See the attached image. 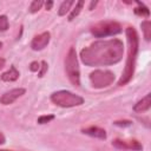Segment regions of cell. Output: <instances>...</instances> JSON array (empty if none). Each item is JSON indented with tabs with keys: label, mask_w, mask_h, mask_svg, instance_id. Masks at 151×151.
Listing matches in <instances>:
<instances>
[{
	"label": "cell",
	"mask_w": 151,
	"mask_h": 151,
	"mask_svg": "<svg viewBox=\"0 0 151 151\" xmlns=\"http://www.w3.org/2000/svg\"><path fill=\"white\" fill-rule=\"evenodd\" d=\"M124 45L119 39L99 40L85 47L80 52L81 61L91 67L110 66L119 63L123 58Z\"/></svg>",
	"instance_id": "1"
},
{
	"label": "cell",
	"mask_w": 151,
	"mask_h": 151,
	"mask_svg": "<svg viewBox=\"0 0 151 151\" xmlns=\"http://www.w3.org/2000/svg\"><path fill=\"white\" fill-rule=\"evenodd\" d=\"M126 39H127V59L125 64V68L123 71V74L120 79L118 80V85L123 86L127 84L134 73V67H136V60H137V54H138V47H139V38L138 33L133 27H127L126 28Z\"/></svg>",
	"instance_id": "2"
},
{
	"label": "cell",
	"mask_w": 151,
	"mask_h": 151,
	"mask_svg": "<svg viewBox=\"0 0 151 151\" xmlns=\"http://www.w3.org/2000/svg\"><path fill=\"white\" fill-rule=\"evenodd\" d=\"M65 71L71 84L74 86H80V68L74 47H71L67 52L65 58Z\"/></svg>",
	"instance_id": "3"
},
{
	"label": "cell",
	"mask_w": 151,
	"mask_h": 151,
	"mask_svg": "<svg viewBox=\"0 0 151 151\" xmlns=\"http://www.w3.org/2000/svg\"><path fill=\"white\" fill-rule=\"evenodd\" d=\"M51 100L53 104H55L57 106L60 107H74V106H79L84 103V99L70 91L66 90H60L57 92H53L51 94Z\"/></svg>",
	"instance_id": "4"
},
{
	"label": "cell",
	"mask_w": 151,
	"mask_h": 151,
	"mask_svg": "<svg viewBox=\"0 0 151 151\" xmlns=\"http://www.w3.org/2000/svg\"><path fill=\"white\" fill-rule=\"evenodd\" d=\"M122 32V26L119 22L113 20H105L97 22L91 27V33L96 38H106L110 35H116Z\"/></svg>",
	"instance_id": "5"
},
{
	"label": "cell",
	"mask_w": 151,
	"mask_h": 151,
	"mask_svg": "<svg viewBox=\"0 0 151 151\" xmlns=\"http://www.w3.org/2000/svg\"><path fill=\"white\" fill-rule=\"evenodd\" d=\"M90 80L93 87L104 88L110 86L114 80V74L107 70H96L90 74Z\"/></svg>",
	"instance_id": "6"
},
{
	"label": "cell",
	"mask_w": 151,
	"mask_h": 151,
	"mask_svg": "<svg viewBox=\"0 0 151 151\" xmlns=\"http://www.w3.org/2000/svg\"><path fill=\"white\" fill-rule=\"evenodd\" d=\"M112 145L119 150H132V151H140L143 150V145L134 139H114Z\"/></svg>",
	"instance_id": "7"
},
{
	"label": "cell",
	"mask_w": 151,
	"mask_h": 151,
	"mask_svg": "<svg viewBox=\"0 0 151 151\" xmlns=\"http://www.w3.org/2000/svg\"><path fill=\"white\" fill-rule=\"evenodd\" d=\"M50 40H51L50 32H42L33 38V40L31 41V47L33 51H41L48 45Z\"/></svg>",
	"instance_id": "8"
},
{
	"label": "cell",
	"mask_w": 151,
	"mask_h": 151,
	"mask_svg": "<svg viewBox=\"0 0 151 151\" xmlns=\"http://www.w3.org/2000/svg\"><path fill=\"white\" fill-rule=\"evenodd\" d=\"M26 90L22 88V87H19V88H13L6 93H4L0 98V103L4 104V105H9L12 103H14L18 98H20L22 94H25Z\"/></svg>",
	"instance_id": "9"
},
{
	"label": "cell",
	"mask_w": 151,
	"mask_h": 151,
	"mask_svg": "<svg viewBox=\"0 0 151 151\" xmlns=\"http://www.w3.org/2000/svg\"><path fill=\"white\" fill-rule=\"evenodd\" d=\"M83 133L87 134V136H91L93 138H98V139H106V131L101 127H98V126H88V127H85L81 130Z\"/></svg>",
	"instance_id": "10"
},
{
	"label": "cell",
	"mask_w": 151,
	"mask_h": 151,
	"mask_svg": "<svg viewBox=\"0 0 151 151\" xmlns=\"http://www.w3.org/2000/svg\"><path fill=\"white\" fill-rule=\"evenodd\" d=\"M151 106V94L147 93L144 98H142V100H139L134 106H133V111L134 112H138V113H142V112H145L150 109Z\"/></svg>",
	"instance_id": "11"
},
{
	"label": "cell",
	"mask_w": 151,
	"mask_h": 151,
	"mask_svg": "<svg viewBox=\"0 0 151 151\" xmlns=\"http://www.w3.org/2000/svg\"><path fill=\"white\" fill-rule=\"evenodd\" d=\"M19 76H20L19 71L15 68V66L12 65L8 71H6L5 73L1 74V79H2L4 81H15V80L19 78Z\"/></svg>",
	"instance_id": "12"
},
{
	"label": "cell",
	"mask_w": 151,
	"mask_h": 151,
	"mask_svg": "<svg viewBox=\"0 0 151 151\" xmlns=\"http://www.w3.org/2000/svg\"><path fill=\"white\" fill-rule=\"evenodd\" d=\"M140 27H142V31H143L145 40L150 41V39H151V22L149 20H144L140 24Z\"/></svg>",
	"instance_id": "13"
},
{
	"label": "cell",
	"mask_w": 151,
	"mask_h": 151,
	"mask_svg": "<svg viewBox=\"0 0 151 151\" xmlns=\"http://www.w3.org/2000/svg\"><path fill=\"white\" fill-rule=\"evenodd\" d=\"M73 4H74V1H73V0H66V1H63V2H61V5H60V7H59L58 14H59L60 17L66 15V13H67V12H70L71 6H72Z\"/></svg>",
	"instance_id": "14"
},
{
	"label": "cell",
	"mask_w": 151,
	"mask_h": 151,
	"mask_svg": "<svg viewBox=\"0 0 151 151\" xmlns=\"http://www.w3.org/2000/svg\"><path fill=\"white\" fill-rule=\"evenodd\" d=\"M84 1L83 0H79V1H77L76 2V6H74V8L71 11V13H70V15H68V20L70 21H72L76 17H78V14L80 13V11L83 9V7H84Z\"/></svg>",
	"instance_id": "15"
},
{
	"label": "cell",
	"mask_w": 151,
	"mask_h": 151,
	"mask_svg": "<svg viewBox=\"0 0 151 151\" xmlns=\"http://www.w3.org/2000/svg\"><path fill=\"white\" fill-rule=\"evenodd\" d=\"M137 5H138V7H136L134 8V13L137 14V15H140V17H149V14H150V12H149V9H147V7H145L144 6V4H142V2H139V1H137Z\"/></svg>",
	"instance_id": "16"
},
{
	"label": "cell",
	"mask_w": 151,
	"mask_h": 151,
	"mask_svg": "<svg viewBox=\"0 0 151 151\" xmlns=\"http://www.w3.org/2000/svg\"><path fill=\"white\" fill-rule=\"evenodd\" d=\"M42 5H44V1H41V0H34V1H32L31 5H29V12L31 13H37L42 7Z\"/></svg>",
	"instance_id": "17"
},
{
	"label": "cell",
	"mask_w": 151,
	"mask_h": 151,
	"mask_svg": "<svg viewBox=\"0 0 151 151\" xmlns=\"http://www.w3.org/2000/svg\"><path fill=\"white\" fill-rule=\"evenodd\" d=\"M8 29V19L6 15H0V32Z\"/></svg>",
	"instance_id": "18"
},
{
	"label": "cell",
	"mask_w": 151,
	"mask_h": 151,
	"mask_svg": "<svg viewBox=\"0 0 151 151\" xmlns=\"http://www.w3.org/2000/svg\"><path fill=\"white\" fill-rule=\"evenodd\" d=\"M53 119H54L53 114H44V116H40L38 118V124H46V123H50Z\"/></svg>",
	"instance_id": "19"
},
{
	"label": "cell",
	"mask_w": 151,
	"mask_h": 151,
	"mask_svg": "<svg viewBox=\"0 0 151 151\" xmlns=\"http://www.w3.org/2000/svg\"><path fill=\"white\" fill-rule=\"evenodd\" d=\"M40 65H41V66H40V68H41V70L39 71L38 76H39V77H44L45 72H46V71H47V68H48V65H47V63H46V61H41V63H40Z\"/></svg>",
	"instance_id": "20"
},
{
	"label": "cell",
	"mask_w": 151,
	"mask_h": 151,
	"mask_svg": "<svg viewBox=\"0 0 151 151\" xmlns=\"http://www.w3.org/2000/svg\"><path fill=\"white\" fill-rule=\"evenodd\" d=\"M39 68H40V64H39L38 61H32V63H31V65H29V70H31L32 72H38Z\"/></svg>",
	"instance_id": "21"
},
{
	"label": "cell",
	"mask_w": 151,
	"mask_h": 151,
	"mask_svg": "<svg viewBox=\"0 0 151 151\" xmlns=\"http://www.w3.org/2000/svg\"><path fill=\"white\" fill-rule=\"evenodd\" d=\"M114 125H117V126H130L131 122L130 120H117V122H114Z\"/></svg>",
	"instance_id": "22"
},
{
	"label": "cell",
	"mask_w": 151,
	"mask_h": 151,
	"mask_svg": "<svg viewBox=\"0 0 151 151\" xmlns=\"http://www.w3.org/2000/svg\"><path fill=\"white\" fill-rule=\"evenodd\" d=\"M52 6H53V1H47V2H45V8H46L47 11H50V9L52 8Z\"/></svg>",
	"instance_id": "23"
},
{
	"label": "cell",
	"mask_w": 151,
	"mask_h": 151,
	"mask_svg": "<svg viewBox=\"0 0 151 151\" xmlns=\"http://www.w3.org/2000/svg\"><path fill=\"white\" fill-rule=\"evenodd\" d=\"M5 142H6V138H5V136L0 132V145H2V144H5Z\"/></svg>",
	"instance_id": "24"
},
{
	"label": "cell",
	"mask_w": 151,
	"mask_h": 151,
	"mask_svg": "<svg viewBox=\"0 0 151 151\" xmlns=\"http://www.w3.org/2000/svg\"><path fill=\"white\" fill-rule=\"evenodd\" d=\"M5 63H6V60H5L4 58H0V70L5 66Z\"/></svg>",
	"instance_id": "25"
},
{
	"label": "cell",
	"mask_w": 151,
	"mask_h": 151,
	"mask_svg": "<svg viewBox=\"0 0 151 151\" xmlns=\"http://www.w3.org/2000/svg\"><path fill=\"white\" fill-rule=\"evenodd\" d=\"M97 4H98V2H97V1H92V2H91V4H90V7H88V9H90V11H91V9H92V8H93V7H94V6H96V5H97Z\"/></svg>",
	"instance_id": "26"
},
{
	"label": "cell",
	"mask_w": 151,
	"mask_h": 151,
	"mask_svg": "<svg viewBox=\"0 0 151 151\" xmlns=\"http://www.w3.org/2000/svg\"><path fill=\"white\" fill-rule=\"evenodd\" d=\"M1 47H2V42L0 41V50H1Z\"/></svg>",
	"instance_id": "27"
},
{
	"label": "cell",
	"mask_w": 151,
	"mask_h": 151,
	"mask_svg": "<svg viewBox=\"0 0 151 151\" xmlns=\"http://www.w3.org/2000/svg\"><path fill=\"white\" fill-rule=\"evenodd\" d=\"M0 151H8V150H0Z\"/></svg>",
	"instance_id": "28"
}]
</instances>
